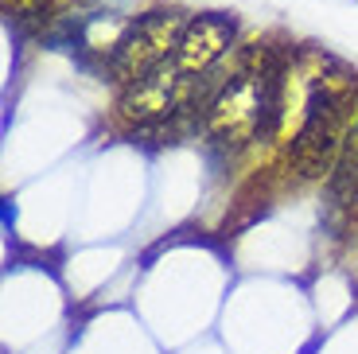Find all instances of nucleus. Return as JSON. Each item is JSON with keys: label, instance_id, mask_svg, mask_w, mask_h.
<instances>
[{"label": "nucleus", "instance_id": "obj_1", "mask_svg": "<svg viewBox=\"0 0 358 354\" xmlns=\"http://www.w3.org/2000/svg\"><path fill=\"white\" fill-rule=\"evenodd\" d=\"M285 121V59L268 43H250L230 62L222 86L199 117V129L215 148L238 152L265 144Z\"/></svg>", "mask_w": 358, "mask_h": 354}, {"label": "nucleus", "instance_id": "obj_2", "mask_svg": "<svg viewBox=\"0 0 358 354\" xmlns=\"http://www.w3.org/2000/svg\"><path fill=\"white\" fill-rule=\"evenodd\" d=\"M358 113V94L347 86H331L327 78H315L304 98V117L288 144V168L300 179H327L335 168L343 144L350 136V125Z\"/></svg>", "mask_w": 358, "mask_h": 354}, {"label": "nucleus", "instance_id": "obj_3", "mask_svg": "<svg viewBox=\"0 0 358 354\" xmlns=\"http://www.w3.org/2000/svg\"><path fill=\"white\" fill-rule=\"evenodd\" d=\"M187 20H191L187 12L152 8V12H144V16L129 20V24H121V31L101 47L98 74L109 82H129L136 74H144L148 66H156L176 47V39L187 27Z\"/></svg>", "mask_w": 358, "mask_h": 354}, {"label": "nucleus", "instance_id": "obj_4", "mask_svg": "<svg viewBox=\"0 0 358 354\" xmlns=\"http://www.w3.org/2000/svg\"><path fill=\"white\" fill-rule=\"evenodd\" d=\"M234 39H238V20L230 12H203L191 16L187 27L179 31L176 47L168 51V59L176 62V71L183 78H203L206 71H215L222 59H230Z\"/></svg>", "mask_w": 358, "mask_h": 354}, {"label": "nucleus", "instance_id": "obj_5", "mask_svg": "<svg viewBox=\"0 0 358 354\" xmlns=\"http://www.w3.org/2000/svg\"><path fill=\"white\" fill-rule=\"evenodd\" d=\"M327 211L355 218L358 214V144L347 136L335 168L327 171Z\"/></svg>", "mask_w": 358, "mask_h": 354}, {"label": "nucleus", "instance_id": "obj_6", "mask_svg": "<svg viewBox=\"0 0 358 354\" xmlns=\"http://www.w3.org/2000/svg\"><path fill=\"white\" fill-rule=\"evenodd\" d=\"M4 16L16 27H31L43 36L47 20H51V0H4Z\"/></svg>", "mask_w": 358, "mask_h": 354}, {"label": "nucleus", "instance_id": "obj_7", "mask_svg": "<svg viewBox=\"0 0 358 354\" xmlns=\"http://www.w3.org/2000/svg\"><path fill=\"white\" fill-rule=\"evenodd\" d=\"M350 141L358 144V113H355V125H350Z\"/></svg>", "mask_w": 358, "mask_h": 354}]
</instances>
